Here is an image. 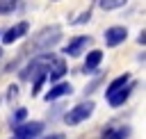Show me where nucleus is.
Returning a JSON list of instances; mask_svg holds the SVG:
<instances>
[{"mask_svg": "<svg viewBox=\"0 0 146 139\" xmlns=\"http://www.w3.org/2000/svg\"><path fill=\"white\" fill-rule=\"evenodd\" d=\"M55 59H57V57H55L52 52L43 50L41 55L32 57V59L25 64V68L21 71V80H32V77H36V75H41V73H48V68H50V64H52Z\"/></svg>", "mask_w": 146, "mask_h": 139, "instance_id": "1", "label": "nucleus"}, {"mask_svg": "<svg viewBox=\"0 0 146 139\" xmlns=\"http://www.w3.org/2000/svg\"><path fill=\"white\" fill-rule=\"evenodd\" d=\"M59 39H62V27H59V25L43 27V30L34 36V41L30 43L27 50H50L55 43H59Z\"/></svg>", "mask_w": 146, "mask_h": 139, "instance_id": "2", "label": "nucleus"}, {"mask_svg": "<svg viewBox=\"0 0 146 139\" xmlns=\"http://www.w3.org/2000/svg\"><path fill=\"white\" fill-rule=\"evenodd\" d=\"M94 103L91 100H87V103H80V105H75V107H71L66 114H64V121H66V125H78V123H82V121H87L91 114H94Z\"/></svg>", "mask_w": 146, "mask_h": 139, "instance_id": "3", "label": "nucleus"}, {"mask_svg": "<svg viewBox=\"0 0 146 139\" xmlns=\"http://www.w3.org/2000/svg\"><path fill=\"white\" fill-rule=\"evenodd\" d=\"M14 128V139H36L43 132V123L41 121H32V123H16Z\"/></svg>", "mask_w": 146, "mask_h": 139, "instance_id": "4", "label": "nucleus"}, {"mask_svg": "<svg viewBox=\"0 0 146 139\" xmlns=\"http://www.w3.org/2000/svg\"><path fill=\"white\" fill-rule=\"evenodd\" d=\"M103 39H105V46L116 48V46H121V43L128 39V30H125L123 25H112V27H107V30H105Z\"/></svg>", "mask_w": 146, "mask_h": 139, "instance_id": "5", "label": "nucleus"}, {"mask_svg": "<svg viewBox=\"0 0 146 139\" xmlns=\"http://www.w3.org/2000/svg\"><path fill=\"white\" fill-rule=\"evenodd\" d=\"M89 43H91V36H75V39H71V41L64 46V55H66V57H80V55L87 50Z\"/></svg>", "mask_w": 146, "mask_h": 139, "instance_id": "6", "label": "nucleus"}, {"mask_svg": "<svg viewBox=\"0 0 146 139\" xmlns=\"http://www.w3.org/2000/svg\"><path fill=\"white\" fill-rule=\"evenodd\" d=\"M27 32H30V23H27V21H21V23L11 25V27H9L5 34H0V36H2V43H14V41L23 39Z\"/></svg>", "mask_w": 146, "mask_h": 139, "instance_id": "7", "label": "nucleus"}, {"mask_svg": "<svg viewBox=\"0 0 146 139\" xmlns=\"http://www.w3.org/2000/svg\"><path fill=\"white\" fill-rule=\"evenodd\" d=\"M135 87H137V84H135L132 80H130V82H125L119 91H114V93H110V96H107V103H110L112 107H121V105L130 98V93H132V89H135Z\"/></svg>", "mask_w": 146, "mask_h": 139, "instance_id": "8", "label": "nucleus"}, {"mask_svg": "<svg viewBox=\"0 0 146 139\" xmlns=\"http://www.w3.org/2000/svg\"><path fill=\"white\" fill-rule=\"evenodd\" d=\"M71 93H73V87L68 82H55V87L48 89L43 98L50 103V100H57V98H64V96H71Z\"/></svg>", "mask_w": 146, "mask_h": 139, "instance_id": "9", "label": "nucleus"}, {"mask_svg": "<svg viewBox=\"0 0 146 139\" xmlns=\"http://www.w3.org/2000/svg\"><path fill=\"white\" fill-rule=\"evenodd\" d=\"M66 75V64H64V59H55L52 64H50V68H48V73H46V77L50 80V82H59L62 77Z\"/></svg>", "mask_w": 146, "mask_h": 139, "instance_id": "10", "label": "nucleus"}, {"mask_svg": "<svg viewBox=\"0 0 146 139\" xmlns=\"http://www.w3.org/2000/svg\"><path fill=\"white\" fill-rule=\"evenodd\" d=\"M100 62H103V52H100V50H89L87 57H84L82 71H84V73H96V68H98Z\"/></svg>", "mask_w": 146, "mask_h": 139, "instance_id": "11", "label": "nucleus"}, {"mask_svg": "<svg viewBox=\"0 0 146 139\" xmlns=\"http://www.w3.org/2000/svg\"><path fill=\"white\" fill-rule=\"evenodd\" d=\"M130 137V128L128 125H116V128H107L103 130L100 139H128Z\"/></svg>", "mask_w": 146, "mask_h": 139, "instance_id": "12", "label": "nucleus"}, {"mask_svg": "<svg viewBox=\"0 0 146 139\" xmlns=\"http://www.w3.org/2000/svg\"><path fill=\"white\" fill-rule=\"evenodd\" d=\"M125 82H130V75H128V73H123V75H119V77H114V80H112V82L107 84V89H105V98H107L110 93H114V91H119V89H121V87H123Z\"/></svg>", "mask_w": 146, "mask_h": 139, "instance_id": "13", "label": "nucleus"}, {"mask_svg": "<svg viewBox=\"0 0 146 139\" xmlns=\"http://www.w3.org/2000/svg\"><path fill=\"white\" fill-rule=\"evenodd\" d=\"M98 2V7L100 9H105V11H112V9H119V7H123L128 0H96Z\"/></svg>", "mask_w": 146, "mask_h": 139, "instance_id": "14", "label": "nucleus"}, {"mask_svg": "<svg viewBox=\"0 0 146 139\" xmlns=\"http://www.w3.org/2000/svg\"><path fill=\"white\" fill-rule=\"evenodd\" d=\"M16 5H18V0H0V14H9V11H14Z\"/></svg>", "mask_w": 146, "mask_h": 139, "instance_id": "15", "label": "nucleus"}, {"mask_svg": "<svg viewBox=\"0 0 146 139\" xmlns=\"http://www.w3.org/2000/svg\"><path fill=\"white\" fill-rule=\"evenodd\" d=\"M25 116H27V109H25V107H18V109L14 112V116H11V123H14V125L21 123V121H25Z\"/></svg>", "mask_w": 146, "mask_h": 139, "instance_id": "16", "label": "nucleus"}, {"mask_svg": "<svg viewBox=\"0 0 146 139\" xmlns=\"http://www.w3.org/2000/svg\"><path fill=\"white\" fill-rule=\"evenodd\" d=\"M89 18H91V11H89V9H87V11H84V14H82V16H80V18H78V21H73V23H75V25H82V23H87V21H89Z\"/></svg>", "mask_w": 146, "mask_h": 139, "instance_id": "17", "label": "nucleus"}, {"mask_svg": "<svg viewBox=\"0 0 146 139\" xmlns=\"http://www.w3.org/2000/svg\"><path fill=\"white\" fill-rule=\"evenodd\" d=\"M16 96H18V87H16V84H11V87H9V91H7V100H14Z\"/></svg>", "mask_w": 146, "mask_h": 139, "instance_id": "18", "label": "nucleus"}, {"mask_svg": "<svg viewBox=\"0 0 146 139\" xmlns=\"http://www.w3.org/2000/svg\"><path fill=\"white\" fill-rule=\"evenodd\" d=\"M144 41H146V32L141 30V32H139V36H137V43H141V46H144Z\"/></svg>", "mask_w": 146, "mask_h": 139, "instance_id": "19", "label": "nucleus"}, {"mask_svg": "<svg viewBox=\"0 0 146 139\" xmlns=\"http://www.w3.org/2000/svg\"><path fill=\"white\" fill-rule=\"evenodd\" d=\"M43 139H66L62 132H55V134H50V137H43Z\"/></svg>", "mask_w": 146, "mask_h": 139, "instance_id": "20", "label": "nucleus"}, {"mask_svg": "<svg viewBox=\"0 0 146 139\" xmlns=\"http://www.w3.org/2000/svg\"><path fill=\"white\" fill-rule=\"evenodd\" d=\"M0 59H2V48H0Z\"/></svg>", "mask_w": 146, "mask_h": 139, "instance_id": "21", "label": "nucleus"}, {"mask_svg": "<svg viewBox=\"0 0 146 139\" xmlns=\"http://www.w3.org/2000/svg\"><path fill=\"white\" fill-rule=\"evenodd\" d=\"M0 34H2V32H0Z\"/></svg>", "mask_w": 146, "mask_h": 139, "instance_id": "22", "label": "nucleus"}]
</instances>
